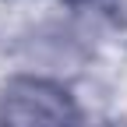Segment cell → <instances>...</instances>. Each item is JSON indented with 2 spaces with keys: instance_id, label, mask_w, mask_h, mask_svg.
<instances>
[{
  "instance_id": "obj_1",
  "label": "cell",
  "mask_w": 127,
  "mask_h": 127,
  "mask_svg": "<svg viewBox=\"0 0 127 127\" xmlns=\"http://www.w3.org/2000/svg\"><path fill=\"white\" fill-rule=\"evenodd\" d=\"M28 99H18V95H14L11 99V124H21V120H32V113H28ZM35 117L39 120H50V124H60V109H57V102H53V95H42L39 92V106H35Z\"/></svg>"
}]
</instances>
